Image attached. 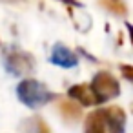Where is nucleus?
<instances>
[{"label":"nucleus","instance_id":"1a4fd4ad","mask_svg":"<svg viewBox=\"0 0 133 133\" xmlns=\"http://www.w3.org/2000/svg\"><path fill=\"white\" fill-rule=\"evenodd\" d=\"M24 129H26V133H51V131H49V126H48L40 117L28 118L26 124H24Z\"/></svg>","mask_w":133,"mask_h":133},{"label":"nucleus","instance_id":"20e7f679","mask_svg":"<svg viewBox=\"0 0 133 133\" xmlns=\"http://www.w3.org/2000/svg\"><path fill=\"white\" fill-rule=\"evenodd\" d=\"M102 111H104V122L109 133H126V113L122 108L111 106Z\"/></svg>","mask_w":133,"mask_h":133},{"label":"nucleus","instance_id":"39448f33","mask_svg":"<svg viewBox=\"0 0 133 133\" xmlns=\"http://www.w3.org/2000/svg\"><path fill=\"white\" fill-rule=\"evenodd\" d=\"M55 66H60V68H73L77 66V55L68 49L66 46L62 44H57L51 51V58H49Z\"/></svg>","mask_w":133,"mask_h":133},{"label":"nucleus","instance_id":"9d476101","mask_svg":"<svg viewBox=\"0 0 133 133\" xmlns=\"http://www.w3.org/2000/svg\"><path fill=\"white\" fill-rule=\"evenodd\" d=\"M120 71H122V75H124L126 80H133V69H131V66H120Z\"/></svg>","mask_w":133,"mask_h":133},{"label":"nucleus","instance_id":"423d86ee","mask_svg":"<svg viewBox=\"0 0 133 133\" xmlns=\"http://www.w3.org/2000/svg\"><path fill=\"white\" fill-rule=\"evenodd\" d=\"M68 95H69V98L77 100V102L82 104V106H95V104H97V98H95V95H93V91H91V88H89L88 84L71 86V88L68 89Z\"/></svg>","mask_w":133,"mask_h":133},{"label":"nucleus","instance_id":"f257e3e1","mask_svg":"<svg viewBox=\"0 0 133 133\" xmlns=\"http://www.w3.org/2000/svg\"><path fill=\"white\" fill-rule=\"evenodd\" d=\"M17 95L22 104L28 108H40L46 106L55 98V93L46 88V84L35 80V78H26L17 86Z\"/></svg>","mask_w":133,"mask_h":133},{"label":"nucleus","instance_id":"7ed1b4c3","mask_svg":"<svg viewBox=\"0 0 133 133\" xmlns=\"http://www.w3.org/2000/svg\"><path fill=\"white\" fill-rule=\"evenodd\" d=\"M4 66L11 75L20 77V75L29 73L35 68V58L18 48H6L4 49Z\"/></svg>","mask_w":133,"mask_h":133},{"label":"nucleus","instance_id":"0eeeda50","mask_svg":"<svg viewBox=\"0 0 133 133\" xmlns=\"http://www.w3.org/2000/svg\"><path fill=\"white\" fill-rule=\"evenodd\" d=\"M86 133H106V122H104V111L95 109L86 118Z\"/></svg>","mask_w":133,"mask_h":133},{"label":"nucleus","instance_id":"f03ea898","mask_svg":"<svg viewBox=\"0 0 133 133\" xmlns=\"http://www.w3.org/2000/svg\"><path fill=\"white\" fill-rule=\"evenodd\" d=\"M91 91L97 98V104H102L109 98H115L118 97L120 93V84L118 80L109 73V71H100L93 77V82H91Z\"/></svg>","mask_w":133,"mask_h":133},{"label":"nucleus","instance_id":"9b49d317","mask_svg":"<svg viewBox=\"0 0 133 133\" xmlns=\"http://www.w3.org/2000/svg\"><path fill=\"white\" fill-rule=\"evenodd\" d=\"M62 2H66V4H71V6H78V2H77V0H62Z\"/></svg>","mask_w":133,"mask_h":133},{"label":"nucleus","instance_id":"6e6552de","mask_svg":"<svg viewBox=\"0 0 133 133\" xmlns=\"http://www.w3.org/2000/svg\"><path fill=\"white\" fill-rule=\"evenodd\" d=\"M58 111H60V115H62L68 122H75V120H78L80 115H82L80 106H77V104L71 102V100H62V102L58 104Z\"/></svg>","mask_w":133,"mask_h":133}]
</instances>
